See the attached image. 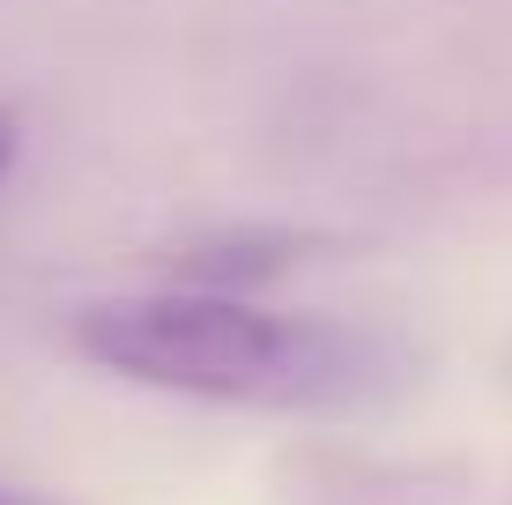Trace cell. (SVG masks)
<instances>
[{"mask_svg": "<svg viewBox=\"0 0 512 505\" xmlns=\"http://www.w3.org/2000/svg\"><path fill=\"white\" fill-rule=\"evenodd\" d=\"M15 156H23V127H15V112H0V186H8Z\"/></svg>", "mask_w": 512, "mask_h": 505, "instance_id": "3", "label": "cell"}, {"mask_svg": "<svg viewBox=\"0 0 512 505\" xmlns=\"http://www.w3.org/2000/svg\"><path fill=\"white\" fill-rule=\"evenodd\" d=\"M0 505H52V498H38V491H15V483H0Z\"/></svg>", "mask_w": 512, "mask_h": 505, "instance_id": "4", "label": "cell"}, {"mask_svg": "<svg viewBox=\"0 0 512 505\" xmlns=\"http://www.w3.org/2000/svg\"><path fill=\"white\" fill-rule=\"evenodd\" d=\"M67 342L82 364L127 379V387L275 416H357L401 394L416 372V357L379 327L334 320V312H275L253 298L179 283L75 305Z\"/></svg>", "mask_w": 512, "mask_h": 505, "instance_id": "1", "label": "cell"}, {"mask_svg": "<svg viewBox=\"0 0 512 505\" xmlns=\"http://www.w3.org/2000/svg\"><path fill=\"white\" fill-rule=\"evenodd\" d=\"M290 246H297V238H282V231H223V238H201V246L179 260V290H223V298H245L253 275L290 268Z\"/></svg>", "mask_w": 512, "mask_h": 505, "instance_id": "2", "label": "cell"}]
</instances>
